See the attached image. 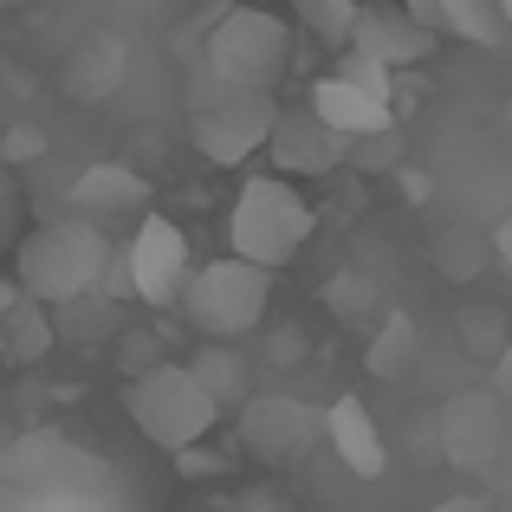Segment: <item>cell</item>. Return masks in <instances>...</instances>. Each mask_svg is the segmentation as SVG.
I'll use <instances>...</instances> for the list:
<instances>
[{"instance_id":"obj_1","label":"cell","mask_w":512,"mask_h":512,"mask_svg":"<svg viewBox=\"0 0 512 512\" xmlns=\"http://www.w3.org/2000/svg\"><path fill=\"white\" fill-rule=\"evenodd\" d=\"M312 227H318V214H312V201L299 195V182L266 169V175H247L234 208H227V253L279 273V266H292L312 247Z\"/></svg>"},{"instance_id":"obj_2","label":"cell","mask_w":512,"mask_h":512,"mask_svg":"<svg viewBox=\"0 0 512 512\" xmlns=\"http://www.w3.org/2000/svg\"><path fill=\"white\" fill-rule=\"evenodd\" d=\"M111 266V240L98 234L91 214H59V221L26 227V240L13 247V279L46 305H78Z\"/></svg>"},{"instance_id":"obj_3","label":"cell","mask_w":512,"mask_h":512,"mask_svg":"<svg viewBox=\"0 0 512 512\" xmlns=\"http://www.w3.org/2000/svg\"><path fill=\"white\" fill-rule=\"evenodd\" d=\"M124 415L130 428H137L143 441H156V448L182 454V448H201V441L214 435V422H221V402H214V389L201 383L188 363H150L143 376H130L124 383Z\"/></svg>"},{"instance_id":"obj_4","label":"cell","mask_w":512,"mask_h":512,"mask_svg":"<svg viewBox=\"0 0 512 512\" xmlns=\"http://www.w3.org/2000/svg\"><path fill=\"white\" fill-rule=\"evenodd\" d=\"M273 124H279L273 91L227 85V78H214V72H201L195 91H188V137H195V150L208 156L214 169H247L253 156L266 150Z\"/></svg>"},{"instance_id":"obj_5","label":"cell","mask_w":512,"mask_h":512,"mask_svg":"<svg viewBox=\"0 0 512 512\" xmlns=\"http://www.w3.org/2000/svg\"><path fill=\"white\" fill-rule=\"evenodd\" d=\"M266 312H273V273L240 260V253H221V260L195 266L188 286H182L188 331H201V338H214V344L253 338V331L266 325Z\"/></svg>"},{"instance_id":"obj_6","label":"cell","mask_w":512,"mask_h":512,"mask_svg":"<svg viewBox=\"0 0 512 512\" xmlns=\"http://www.w3.org/2000/svg\"><path fill=\"white\" fill-rule=\"evenodd\" d=\"M201 72L227 78V85L279 91L292 72V26L266 7H227L201 46Z\"/></svg>"},{"instance_id":"obj_7","label":"cell","mask_w":512,"mask_h":512,"mask_svg":"<svg viewBox=\"0 0 512 512\" xmlns=\"http://www.w3.org/2000/svg\"><path fill=\"white\" fill-rule=\"evenodd\" d=\"M318 435H325V409L286 396V389H260L240 402V448L266 467H299Z\"/></svg>"},{"instance_id":"obj_8","label":"cell","mask_w":512,"mask_h":512,"mask_svg":"<svg viewBox=\"0 0 512 512\" xmlns=\"http://www.w3.org/2000/svg\"><path fill=\"white\" fill-rule=\"evenodd\" d=\"M195 273V253H188V234L169 221V214H143L137 234L124 247V279L143 305H182V286Z\"/></svg>"},{"instance_id":"obj_9","label":"cell","mask_w":512,"mask_h":512,"mask_svg":"<svg viewBox=\"0 0 512 512\" xmlns=\"http://www.w3.org/2000/svg\"><path fill=\"white\" fill-rule=\"evenodd\" d=\"M435 46H441V33L409 7V0H363L357 33H350V52L376 59L383 72H396V78L415 72V65H428Z\"/></svg>"},{"instance_id":"obj_10","label":"cell","mask_w":512,"mask_h":512,"mask_svg":"<svg viewBox=\"0 0 512 512\" xmlns=\"http://www.w3.org/2000/svg\"><path fill=\"white\" fill-rule=\"evenodd\" d=\"M266 156H273V169L292 175V182H318V175L344 169L350 137L331 130L312 104H279V124H273V137H266Z\"/></svg>"},{"instance_id":"obj_11","label":"cell","mask_w":512,"mask_h":512,"mask_svg":"<svg viewBox=\"0 0 512 512\" xmlns=\"http://www.w3.org/2000/svg\"><path fill=\"white\" fill-rule=\"evenodd\" d=\"M305 104H312L331 130H344L350 143L357 137H383V130L396 124V91H376V85H363V78L338 72V65H331L325 78H312V98Z\"/></svg>"},{"instance_id":"obj_12","label":"cell","mask_w":512,"mask_h":512,"mask_svg":"<svg viewBox=\"0 0 512 512\" xmlns=\"http://www.w3.org/2000/svg\"><path fill=\"white\" fill-rule=\"evenodd\" d=\"M325 441H331V454L344 461V474H350V480H383V474H389L383 428H376V415L363 409L357 396L325 402Z\"/></svg>"},{"instance_id":"obj_13","label":"cell","mask_w":512,"mask_h":512,"mask_svg":"<svg viewBox=\"0 0 512 512\" xmlns=\"http://www.w3.org/2000/svg\"><path fill=\"white\" fill-rule=\"evenodd\" d=\"M143 201H150V182L124 163H91V169H78V182H72V208L91 214V221H98V214H143Z\"/></svg>"},{"instance_id":"obj_14","label":"cell","mask_w":512,"mask_h":512,"mask_svg":"<svg viewBox=\"0 0 512 512\" xmlns=\"http://www.w3.org/2000/svg\"><path fill=\"white\" fill-rule=\"evenodd\" d=\"M506 422H500V396H461L448 409V461L480 467L487 454H500Z\"/></svg>"},{"instance_id":"obj_15","label":"cell","mask_w":512,"mask_h":512,"mask_svg":"<svg viewBox=\"0 0 512 512\" xmlns=\"http://www.w3.org/2000/svg\"><path fill=\"white\" fill-rule=\"evenodd\" d=\"M415 350H422V325H415L409 312H396V305H389V312L376 318V331H370L363 370H370L376 383H402V376L415 370Z\"/></svg>"},{"instance_id":"obj_16","label":"cell","mask_w":512,"mask_h":512,"mask_svg":"<svg viewBox=\"0 0 512 512\" xmlns=\"http://www.w3.org/2000/svg\"><path fill=\"white\" fill-rule=\"evenodd\" d=\"M0 331H7V363H20V370H33V363H46V350L59 344V325H52V305L33 299V292H20V299L0 312Z\"/></svg>"},{"instance_id":"obj_17","label":"cell","mask_w":512,"mask_h":512,"mask_svg":"<svg viewBox=\"0 0 512 512\" xmlns=\"http://www.w3.org/2000/svg\"><path fill=\"white\" fill-rule=\"evenodd\" d=\"M435 26H441L448 39L480 46V52L506 46V33H512V20L500 13V0H435Z\"/></svg>"},{"instance_id":"obj_18","label":"cell","mask_w":512,"mask_h":512,"mask_svg":"<svg viewBox=\"0 0 512 512\" xmlns=\"http://www.w3.org/2000/svg\"><path fill=\"white\" fill-rule=\"evenodd\" d=\"M188 370L201 376V383L214 389V402H247L253 396V370H247V357H240V350H227V344H214L208 338V350H195V363H188Z\"/></svg>"},{"instance_id":"obj_19","label":"cell","mask_w":512,"mask_h":512,"mask_svg":"<svg viewBox=\"0 0 512 512\" xmlns=\"http://www.w3.org/2000/svg\"><path fill=\"white\" fill-rule=\"evenodd\" d=\"M292 13H299V26L325 52H350V33H357L363 0H292Z\"/></svg>"},{"instance_id":"obj_20","label":"cell","mask_w":512,"mask_h":512,"mask_svg":"<svg viewBox=\"0 0 512 512\" xmlns=\"http://www.w3.org/2000/svg\"><path fill=\"white\" fill-rule=\"evenodd\" d=\"M383 292H376L370 273H331L325 279V312L344 318V325H363V318H383L389 305H376Z\"/></svg>"},{"instance_id":"obj_21","label":"cell","mask_w":512,"mask_h":512,"mask_svg":"<svg viewBox=\"0 0 512 512\" xmlns=\"http://www.w3.org/2000/svg\"><path fill=\"white\" fill-rule=\"evenodd\" d=\"M20 240H26V188L13 169H0V260H13Z\"/></svg>"},{"instance_id":"obj_22","label":"cell","mask_w":512,"mask_h":512,"mask_svg":"<svg viewBox=\"0 0 512 512\" xmlns=\"http://www.w3.org/2000/svg\"><path fill=\"white\" fill-rule=\"evenodd\" d=\"M221 512H299V506H292V493L273 487V480H247V487H234L221 500Z\"/></svg>"},{"instance_id":"obj_23","label":"cell","mask_w":512,"mask_h":512,"mask_svg":"<svg viewBox=\"0 0 512 512\" xmlns=\"http://www.w3.org/2000/svg\"><path fill=\"white\" fill-rule=\"evenodd\" d=\"M26 156H46V137H39L33 124H20V130L0 137V163H26Z\"/></svg>"},{"instance_id":"obj_24","label":"cell","mask_w":512,"mask_h":512,"mask_svg":"<svg viewBox=\"0 0 512 512\" xmlns=\"http://www.w3.org/2000/svg\"><path fill=\"white\" fill-rule=\"evenodd\" d=\"M156 350H163L156 338H143V331H130V338H124V370H130V376H143L150 363H163Z\"/></svg>"},{"instance_id":"obj_25","label":"cell","mask_w":512,"mask_h":512,"mask_svg":"<svg viewBox=\"0 0 512 512\" xmlns=\"http://www.w3.org/2000/svg\"><path fill=\"white\" fill-rule=\"evenodd\" d=\"M493 396L512 402V331H506V344L493 350Z\"/></svg>"},{"instance_id":"obj_26","label":"cell","mask_w":512,"mask_h":512,"mask_svg":"<svg viewBox=\"0 0 512 512\" xmlns=\"http://www.w3.org/2000/svg\"><path fill=\"white\" fill-rule=\"evenodd\" d=\"M428 512H493V506L480 500V493H448V500H435Z\"/></svg>"},{"instance_id":"obj_27","label":"cell","mask_w":512,"mask_h":512,"mask_svg":"<svg viewBox=\"0 0 512 512\" xmlns=\"http://www.w3.org/2000/svg\"><path fill=\"white\" fill-rule=\"evenodd\" d=\"M493 260H500L506 273H512V214H506L500 227H493Z\"/></svg>"},{"instance_id":"obj_28","label":"cell","mask_w":512,"mask_h":512,"mask_svg":"<svg viewBox=\"0 0 512 512\" xmlns=\"http://www.w3.org/2000/svg\"><path fill=\"white\" fill-rule=\"evenodd\" d=\"M20 292H26V286H20V279H13V273H0V312H7V305H13V299H20Z\"/></svg>"},{"instance_id":"obj_29","label":"cell","mask_w":512,"mask_h":512,"mask_svg":"<svg viewBox=\"0 0 512 512\" xmlns=\"http://www.w3.org/2000/svg\"><path fill=\"white\" fill-rule=\"evenodd\" d=\"M195 7H234V0H195Z\"/></svg>"},{"instance_id":"obj_30","label":"cell","mask_w":512,"mask_h":512,"mask_svg":"<svg viewBox=\"0 0 512 512\" xmlns=\"http://www.w3.org/2000/svg\"><path fill=\"white\" fill-rule=\"evenodd\" d=\"M0 363H7V331H0Z\"/></svg>"},{"instance_id":"obj_31","label":"cell","mask_w":512,"mask_h":512,"mask_svg":"<svg viewBox=\"0 0 512 512\" xmlns=\"http://www.w3.org/2000/svg\"><path fill=\"white\" fill-rule=\"evenodd\" d=\"M500 13H506V20H512V0H500Z\"/></svg>"},{"instance_id":"obj_32","label":"cell","mask_w":512,"mask_h":512,"mask_svg":"<svg viewBox=\"0 0 512 512\" xmlns=\"http://www.w3.org/2000/svg\"><path fill=\"white\" fill-rule=\"evenodd\" d=\"M0 7H26V0H0Z\"/></svg>"}]
</instances>
